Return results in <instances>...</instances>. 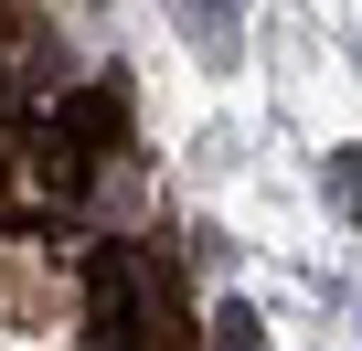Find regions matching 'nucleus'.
Listing matches in <instances>:
<instances>
[{
	"instance_id": "obj_1",
	"label": "nucleus",
	"mask_w": 362,
	"mask_h": 351,
	"mask_svg": "<svg viewBox=\"0 0 362 351\" xmlns=\"http://www.w3.org/2000/svg\"><path fill=\"white\" fill-rule=\"evenodd\" d=\"M96 340H139V256H96Z\"/></svg>"
},
{
	"instance_id": "obj_2",
	"label": "nucleus",
	"mask_w": 362,
	"mask_h": 351,
	"mask_svg": "<svg viewBox=\"0 0 362 351\" xmlns=\"http://www.w3.org/2000/svg\"><path fill=\"white\" fill-rule=\"evenodd\" d=\"M64 128H75L86 149H117V138H128V96H117V85H86V96H64Z\"/></svg>"
},
{
	"instance_id": "obj_3",
	"label": "nucleus",
	"mask_w": 362,
	"mask_h": 351,
	"mask_svg": "<svg viewBox=\"0 0 362 351\" xmlns=\"http://www.w3.org/2000/svg\"><path fill=\"white\" fill-rule=\"evenodd\" d=\"M181 22H192L203 54H235V0H181Z\"/></svg>"
},
{
	"instance_id": "obj_4",
	"label": "nucleus",
	"mask_w": 362,
	"mask_h": 351,
	"mask_svg": "<svg viewBox=\"0 0 362 351\" xmlns=\"http://www.w3.org/2000/svg\"><path fill=\"white\" fill-rule=\"evenodd\" d=\"M320 182H330V213H341V224H362V149H330Z\"/></svg>"
},
{
	"instance_id": "obj_5",
	"label": "nucleus",
	"mask_w": 362,
	"mask_h": 351,
	"mask_svg": "<svg viewBox=\"0 0 362 351\" xmlns=\"http://www.w3.org/2000/svg\"><path fill=\"white\" fill-rule=\"evenodd\" d=\"M214 340H235V351H245V340H267V330H256V309H245V298H224V309H214Z\"/></svg>"
}]
</instances>
